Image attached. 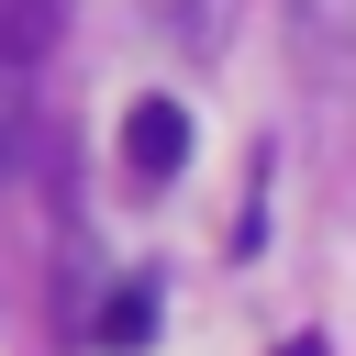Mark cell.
Segmentation results:
<instances>
[{
	"label": "cell",
	"mask_w": 356,
	"mask_h": 356,
	"mask_svg": "<svg viewBox=\"0 0 356 356\" xmlns=\"http://www.w3.org/2000/svg\"><path fill=\"white\" fill-rule=\"evenodd\" d=\"M178 167H189V111L156 89V100L122 111V178H134V189H167Z\"/></svg>",
	"instance_id": "1"
},
{
	"label": "cell",
	"mask_w": 356,
	"mask_h": 356,
	"mask_svg": "<svg viewBox=\"0 0 356 356\" xmlns=\"http://www.w3.org/2000/svg\"><path fill=\"white\" fill-rule=\"evenodd\" d=\"M145 334H156V289H145V278H122V289L100 300L89 345H100V356H145Z\"/></svg>",
	"instance_id": "2"
},
{
	"label": "cell",
	"mask_w": 356,
	"mask_h": 356,
	"mask_svg": "<svg viewBox=\"0 0 356 356\" xmlns=\"http://www.w3.org/2000/svg\"><path fill=\"white\" fill-rule=\"evenodd\" d=\"M56 33H67V0H0V56L44 67V56H56Z\"/></svg>",
	"instance_id": "3"
},
{
	"label": "cell",
	"mask_w": 356,
	"mask_h": 356,
	"mask_svg": "<svg viewBox=\"0 0 356 356\" xmlns=\"http://www.w3.org/2000/svg\"><path fill=\"white\" fill-rule=\"evenodd\" d=\"M22 145H33V67L0 56V178L22 167Z\"/></svg>",
	"instance_id": "4"
},
{
	"label": "cell",
	"mask_w": 356,
	"mask_h": 356,
	"mask_svg": "<svg viewBox=\"0 0 356 356\" xmlns=\"http://www.w3.org/2000/svg\"><path fill=\"white\" fill-rule=\"evenodd\" d=\"M289 33H300V67L334 89V78H345V44H334V0H289Z\"/></svg>",
	"instance_id": "5"
},
{
	"label": "cell",
	"mask_w": 356,
	"mask_h": 356,
	"mask_svg": "<svg viewBox=\"0 0 356 356\" xmlns=\"http://www.w3.org/2000/svg\"><path fill=\"white\" fill-rule=\"evenodd\" d=\"M278 356H323V334H289V345H278Z\"/></svg>",
	"instance_id": "6"
}]
</instances>
